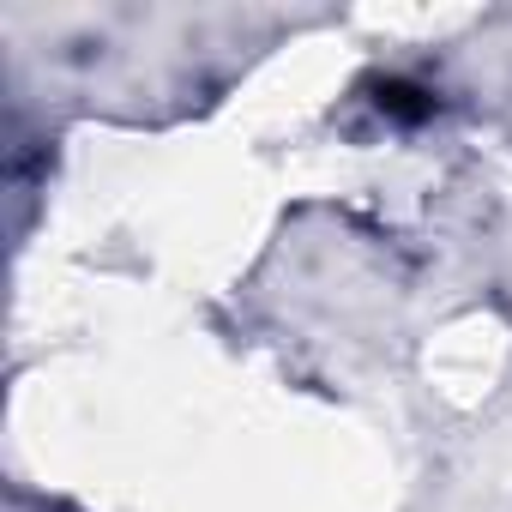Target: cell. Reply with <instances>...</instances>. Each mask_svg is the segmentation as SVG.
Returning <instances> with one entry per match:
<instances>
[{
    "mask_svg": "<svg viewBox=\"0 0 512 512\" xmlns=\"http://www.w3.org/2000/svg\"><path fill=\"white\" fill-rule=\"evenodd\" d=\"M374 109H380L386 121H398V127H422V121L434 115V91L416 85V79H380V85H374Z\"/></svg>",
    "mask_w": 512,
    "mask_h": 512,
    "instance_id": "cell-1",
    "label": "cell"
}]
</instances>
